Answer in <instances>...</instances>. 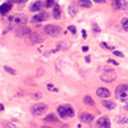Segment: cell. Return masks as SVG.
<instances>
[{"label":"cell","mask_w":128,"mask_h":128,"mask_svg":"<svg viewBox=\"0 0 128 128\" xmlns=\"http://www.w3.org/2000/svg\"><path fill=\"white\" fill-rule=\"evenodd\" d=\"M115 96L118 100L126 101L128 100V85H120L115 88Z\"/></svg>","instance_id":"obj_1"},{"label":"cell","mask_w":128,"mask_h":128,"mask_svg":"<svg viewBox=\"0 0 128 128\" xmlns=\"http://www.w3.org/2000/svg\"><path fill=\"white\" fill-rule=\"evenodd\" d=\"M44 31H45V33L49 36H58L62 29H60V27L55 26V24H46V26L44 27Z\"/></svg>","instance_id":"obj_2"},{"label":"cell","mask_w":128,"mask_h":128,"mask_svg":"<svg viewBox=\"0 0 128 128\" xmlns=\"http://www.w3.org/2000/svg\"><path fill=\"white\" fill-rule=\"evenodd\" d=\"M47 110V106L45 104H35L31 108V113L33 115H41Z\"/></svg>","instance_id":"obj_3"},{"label":"cell","mask_w":128,"mask_h":128,"mask_svg":"<svg viewBox=\"0 0 128 128\" xmlns=\"http://www.w3.org/2000/svg\"><path fill=\"white\" fill-rule=\"evenodd\" d=\"M9 21L17 23V24H24L27 22V18H26V16H23V14H17V16H13V17L9 18Z\"/></svg>","instance_id":"obj_4"},{"label":"cell","mask_w":128,"mask_h":128,"mask_svg":"<svg viewBox=\"0 0 128 128\" xmlns=\"http://www.w3.org/2000/svg\"><path fill=\"white\" fill-rule=\"evenodd\" d=\"M108 74H101V80L105 81V82H111L113 80H115V73L114 71H109V69H105Z\"/></svg>","instance_id":"obj_5"},{"label":"cell","mask_w":128,"mask_h":128,"mask_svg":"<svg viewBox=\"0 0 128 128\" xmlns=\"http://www.w3.org/2000/svg\"><path fill=\"white\" fill-rule=\"evenodd\" d=\"M96 95L101 97V99H106V97L110 96V91L108 90V88H104V87H100L96 90Z\"/></svg>","instance_id":"obj_6"},{"label":"cell","mask_w":128,"mask_h":128,"mask_svg":"<svg viewBox=\"0 0 128 128\" xmlns=\"http://www.w3.org/2000/svg\"><path fill=\"white\" fill-rule=\"evenodd\" d=\"M97 127H102V128H109L110 127V122H109V119H108L106 117H102V118H99L97 119Z\"/></svg>","instance_id":"obj_7"},{"label":"cell","mask_w":128,"mask_h":128,"mask_svg":"<svg viewBox=\"0 0 128 128\" xmlns=\"http://www.w3.org/2000/svg\"><path fill=\"white\" fill-rule=\"evenodd\" d=\"M28 41L31 44H38V42H42V37L35 35V33H31V35H28Z\"/></svg>","instance_id":"obj_8"},{"label":"cell","mask_w":128,"mask_h":128,"mask_svg":"<svg viewBox=\"0 0 128 128\" xmlns=\"http://www.w3.org/2000/svg\"><path fill=\"white\" fill-rule=\"evenodd\" d=\"M81 120L85 123H91L93 120V115L91 113H82L81 114Z\"/></svg>","instance_id":"obj_9"},{"label":"cell","mask_w":128,"mask_h":128,"mask_svg":"<svg viewBox=\"0 0 128 128\" xmlns=\"http://www.w3.org/2000/svg\"><path fill=\"white\" fill-rule=\"evenodd\" d=\"M10 8H12V1L10 3H4V4H1V5H0V16L8 13V10H10Z\"/></svg>","instance_id":"obj_10"},{"label":"cell","mask_w":128,"mask_h":128,"mask_svg":"<svg viewBox=\"0 0 128 128\" xmlns=\"http://www.w3.org/2000/svg\"><path fill=\"white\" fill-rule=\"evenodd\" d=\"M42 7H44V4L41 1H35L31 7H29V9H31V12H40L42 9Z\"/></svg>","instance_id":"obj_11"},{"label":"cell","mask_w":128,"mask_h":128,"mask_svg":"<svg viewBox=\"0 0 128 128\" xmlns=\"http://www.w3.org/2000/svg\"><path fill=\"white\" fill-rule=\"evenodd\" d=\"M17 33L21 36H28V35H31V29L27 27H19L17 29Z\"/></svg>","instance_id":"obj_12"},{"label":"cell","mask_w":128,"mask_h":128,"mask_svg":"<svg viewBox=\"0 0 128 128\" xmlns=\"http://www.w3.org/2000/svg\"><path fill=\"white\" fill-rule=\"evenodd\" d=\"M53 17L55 18V19H59V18H60V8H59V5H54Z\"/></svg>","instance_id":"obj_13"},{"label":"cell","mask_w":128,"mask_h":128,"mask_svg":"<svg viewBox=\"0 0 128 128\" xmlns=\"http://www.w3.org/2000/svg\"><path fill=\"white\" fill-rule=\"evenodd\" d=\"M46 16H45V13H38V14H36L35 17L32 18V22H35V23H37V22H41L44 18H45Z\"/></svg>","instance_id":"obj_14"},{"label":"cell","mask_w":128,"mask_h":128,"mask_svg":"<svg viewBox=\"0 0 128 128\" xmlns=\"http://www.w3.org/2000/svg\"><path fill=\"white\" fill-rule=\"evenodd\" d=\"M58 113H59V115H60L62 118H65L67 117V108L65 106H58Z\"/></svg>","instance_id":"obj_15"},{"label":"cell","mask_w":128,"mask_h":128,"mask_svg":"<svg viewBox=\"0 0 128 128\" xmlns=\"http://www.w3.org/2000/svg\"><path fill=\"white\" fill-rule=\"evenodd\" d=\"M102 105H104V106H106L108 108V109H114V108H115V104H114V102H111V101H108V100H104V99H102Z\"/></svg>","instance_id":"obj_16"},{"label":"cell","mask_w":128,"mask_h":128,"mask_svg":"<svg viewBox=\"0 0 128 128\" xmlns=\"http://www.w3.org/2000/svg\"><path fill=\"white\" fill-rule=\"evenodd\" d=\"M80 5L82 8H90L91 7V0H80Z\"/></svg>","instance_id":"obj_17"},{"label":"cell","mask_w":128,"mask_h":128,"mask_svg":"<svg viewBox=\"0 0 128 128\" xmlns=\"http://www.w3.org/2000/svg\"><path fill=\"white\" fill-rule=\"evenodd\" d=\"M113 7L115 9H120L123 7V1L122 0H113Z\"/></svg>","instance_id":"obj_18"},{"label":"cell","mask_w":128,"mask_h":128,"mask_svg":"<svg viewBox=\"0 0 128 128\" xmlns=\"http://www.w3.org/2000/svg\"><path fill=\"white\" fill-rule=\"evenodd\" d=\"M83 101H85L87 105H90V106H93V105H95V101H93V100H92V97H90V96H85Z\"/></svg>","instance_id":"obj_19"},{"label":"cell","mask_w":128,"mask_h":128,"mask_svg":"<svg viewBox=\"0 0 128 128\" xmlns=\"http://www.w3.org/2000/svg\"><path fill=\"white\" fill-rule=\"evenodd\" d=\"M45 120H46V122H56L58 118L54 115V114H49V115L45 117Z\"/></svg>","instance_id":"obj_20"},{"label":"cell","mask_w":128,"mask_h":128,"mask_svg":"<svg viewBox=\"0 0 128 128\" xmlns=\"http://www.w3.org/2000/svg\"><path fill=\"white\" fill-rule=\"evenodd\" d=\"M67 117H73L74 115V111H73V108L71 105H67Z\"/></svg>","instance_id":"obj_21"},{"label":"cell","mask_w":128,"mask_h":128,"mask_svg":"<svg viewBox=\"0 0 128 128\" xmlns=\"http://www.w3.org/2000/svg\"><path fill=\"white\" fill-rule=\"evenodd\" d=\"M122 27L124 31H128V18H123L122 19Z\"/></svg>","instance_id":"obj_22"},{"label":"cell","mask_w":128,"mask_h":128,"mask_svg":"<svg viewBox=\"0 0 128 128\" xmlns=\"http://www.w3.org/2000/svg\"><path fill=\"white\" fill-rule=\"evenodd\" d=\"M4 69H5V72H8V73H10V74H13V76H14V74H16V73H17L16 71H14V69H13V68H10V67H8V65H5V67H4Z\"/></svg>","instance_id":"obj_23"},{"label":"cell","mask_w":128,"mask_h":128,"mask_svg":"<svg viewBox=\"0 0 128 128\" xmlns=\"http://www.w3.org/2000/svg\"><path fill=\"white\" fill-rule=\"evenodd\" d=\"M68 31H69L71 33H73V35H74V33L77 32V31H76V27H74V26H69V27H68Z\"/></svg>","instance_id":"obj_24"},{"label":"cell","mask_w":128,"mask_h":128,"mask_svg":"<svg viewBox=\"0 0 128 128\" xmlns=\"http://www.w3.org/2000/svg\"><path fill=\"white\" fill-rule=\"evenodd\" d=\"M54 0H46V4H45V7H51V5H54Z\"/></svg>","instance_id":"obj_25"},{"label":"cell","mask_w":128,"mask_h":128,"mask_svg":"<svg viewBox=\"0 0 128 128\" xmlns=\"http://www.w3.org/2000/svg\"><path fill=\"white\" fill-rule=\"evenodd\" d=\"M32 97H33V99H40V97H41V92H35L32 95Z\"/></svg>","instance_id":"obj_26"},{"label":"cell","mask_w":128,"mask_h":128,"mask_svg":"<svg viewBox=\"0 0 128 128\" xmlns=\"http://www.w3.org/2000/svg\"><path fill=\"white\" fill-rule=\"evenodd\" d=\"M12 3H17V4H23V3H26L27 0H10Z\"/></svg>","instance_id":"obj_27"},{"label":"cell","mask_w":128,"mask_h":128,"mask_svg":"<svg viewBox=\"0 0 128 128\" xmlns=\"http://www.w3.org/2000/svg\"><path fill=\"white\" fill-rule=\"evenodd\" d=\"M113 54H115L117 56H120V58L123 56V54H122L120 51H117V50H113Z\"/></svg>","instance_id":"obj_28"},{"label":"cell","mask_w":128,"mask_h":128,"mask_svg":"<svg viewBox=\"0 0 128 128\" xmlns=\"http://www.w3.org/2000/svg\"><path fill=\"white\" fill-rule=\"evenodd\" d=\"M92 27H93V29H95V32H96V33H99V32H100V29H99V27H97V26H96V24H95V23H93V24H92Z\"/></svg>","instance_id":"obj_29"},{"label":"cell","mask_w":128,"mask_h":128,"mask_svg":"<svg viewBox=\"0 0 128 128\" xmlns=\"http://www.w3.org/2000/svg\"><path fill=\"white\" fill-rule=\"evenodd\" d=\"M108 63H110V64H114V65H118V62L113 60V59H109V60H108Z\"/></svg>","instance_id":"obj_30"},{"label":"cell","mask_w":128,"mask_h":128,"mask_svg":"<svg viewBox=\"0 0 128 128\" xmlns=\"http://www.w3.org/2000/svg\"><path fill=\"white\" fill-rule=\"evenodd\" d=\"M69 14H71V16H72V14H76V10H74V8H73V7L69 8Z\"/></svg>","instance_id":"obj_31"},{"label":"cell","mask_w":128,"mask_h":128,"mask_svg":"<svg viewBox=\"0 0 128 128\" xmlns=\"http://www.w3.org/2000/svg\"><path fill=\"white\" fill-rule=\"evenodd\" d=\"M119 123H124V124H127V123H128V119H127V118H123V119L119 120Z\"/></svg>","instance_id":"obj_32"},{"label":"cell","mask_w":128,"mask_h":128,"mask_svg":"<svg viewBox=\"0 0 128 128\" xmlns=\"http://www.w3.org/2000/svg\"><path fill=\"white\" fill-rule=\"evenodd\" d=\"M95 3H97V4H104L105 3V0H93Z\"/></svg>","instance_id":"obj_33"},{"label":"cell","mask_w":128,"mask_h":128,"mask_svg":"<svg viewBox=\"0 0 128 128\" xmlns=\"http://www.w3.org/2000/svg\"><path fill=\"white\" fill-rule=\"evenodd\" d=\"M47 88H49V90H54V91H56V88H54L53 85H47Z\"/></svg>","instance_id":"obj_34"},{"label":"cell","mask_w":128,"mask_h":128,"mask_svg":"<svg viewBox=\"0 0 128 128\" xmlns=\"http://www.w3.org/2000/svg\"><path fill=\"white\" fill-rule=\"evenodd\" d=\"M4 127H16L14 124H8V123H5V124H4Z\"/></svg>","instance_id":"obj_35"},{"label":"cell","mask_w":128,"mask_h":128,"mask_svg":"<svg viewBox=\"0 0 128 128\" xmlns=\"http://www.w3.org/2000/svg\"><path fill=\"white\" fill-rule=\"evenodd\" d=\"M82 50H83V51H87V50H88V47H87V46H83V47H82Z\"/></svg>","instance_id":"obj_36"},{"label":"cell","mask_w":128,"mask_h":128,"mask_svg":"<svg viewBox=\"0 0 128 128\" xmlns=\"http://www.w3.org/2000/svg\"><path fill=\"white\" fill-rule=\"evenodd\" d=\"M1 110H4V106H3L1 104H0V111H1Z\"/></svg>","instance_id":"obj_37"},{"label":"cell","mask_w":128,"mask_h":128,"mask_svg":"<svg viewBox=\"0 0 128 128\" xmlns=\"http://www.w3.org/2000/svg\"><path fill=\"white\" fill-rule=\"evenodd\" d=\"M126 110L128 111V104H126Z\"/></svg>","instance_id":"obj_38"},{"label":"cell","mask_w":128,"mask_h":128,"mask_svg":"<svg viewBox=\"0 0 128 128\" xmlns=\"http://www.w3.org/2000/svg\"><path fill=\"white\" fill-rule=\"evenodd\" d=\"M127 1H128V0H127Z\"/></svg>","instance_id":"obj_39"}]
</instances>
